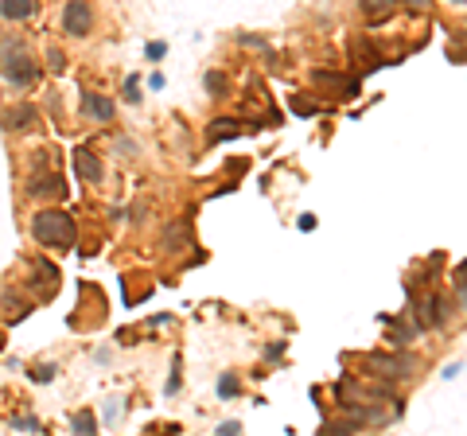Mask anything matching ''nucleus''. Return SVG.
Wrapping results in <instances>:
<instances>
[{"instance_id":"nucleus-19","label":"nucleus","mask_w":467,"mask_h":436,"mask_svg":"<svg viewBox=\"0 0 467 436\" xmlns=\"http://www.w3.org/2000/svg\"><path fill=\"white\" fill-rule=\"evenodd\" d=\"M206 86H211V94H226V78H222L219 70L206 74Z\"/></svg>"},{"instance_id":"nucleus-13","label":"nucleus","mask_w":467,"mask_h":436,"mask_svg":"<svg viewBox=\"0 0 467 436\" xmlns=\"http://www.w3.org/2000/svg\"><path fill=\"white\" fill-rule=\"evenodd\" d=\"M183 238H187V222H175V230H168V250H183Z\"/></svg>"},{"instance_id":"nucleus-22","label":"nucleus","mask_w":467,"mask_h":436,"mask_svg":"<svg viewBox=\"0 0 467 436\" xmlns=\"http://www.w3.org/2000/svg\"><path fill=\"white\" fill-rule=\"evenodd\" d=\"M164 51H168L164 43H148V59H152V63H160V59H164Z\"/></svg>"},{"instance_id":"nucleus-21","label":"nucleus","mask_w":467,"mask_h":436,"mask_svg":"<svg viewBox=\"0 0 467 436\" xmlns=\"http://www.w3.org/2000/svg\"><path fill=\"white\" fill-rule=\"evenodd\" d=\"M125 97H129V102H137V97H140V82H137V78L125 82Z\"/></svg>"},{"instance_id":"nucleus-9","label":"nucleus","mask_w":467,"mask_h":436,"mask_svg":"<svg viewBox=\"0 0 467 436\" xmlns=\"http://www.w3.org/2000/svg\"><path fill=\"white\" fill-rule=\"evenodd\" d=\"M36 0H0V20L8 23H28L36 16Z\"/></svg>"},{"instance_id":"nucleus-8","label":"nucleus","mask_w":467,"mask_h":436,"mask_svg":"<svg viewBox=\"0 0 467 436\" xmlns=\"http://www.w3.org/2000/svg\"><path fill=\"white\" fill-rule=\"evenodd\" d=\"M74 171L86 184H102V160L94 156V148H74Z\"/></svg>"},{"instance_id":"nucleus-5","label":"nucleus","mask_w":467,"mask_h":436,"mask_svg":"<svg viewBox=\"0 0 467 436\" xmlns=\"http://www.w3.org/2000/svg\"><path fill=\"white\" fill-rule=\"evenodd\" d=\"M28 195L31 199H63L66 195V184H63V176H55V171H47V176H31V184H28Z\"/></svg>"},{"instance_id":"nucleus-6","label":"nucleus","mask_w":467,"mask_h":436,"mask_svg":"<svg viewBox=\"0 0 467 436\" xmlns=\"http://www.w3.org/2000/svg\"><path fill=\"white\" fill-rule=\"evenodd\" d=\"M31 289H36V296L39 300H51L55 296V289H58V269L51 265V261H36V265H31Z\"/></svg>"},{"instance_id":"nucleus-10","label":"nucleus","mask_w":467,"mask_h":436,"mask_svg":"<svg viewBox=\"0 0 467 436\" xmlns=\"http://www.w3.org/2000/svg\"><path fill=\"white\" fill-rule=\"evenodd\" d=\"M28 312H31V304L16 300V292H4V316H8V324H20V319H28Z\"/></svg>"},{"instance_id":"nucleus-18","label":"nucleus","mask_w":467,"mask_h":436,"mask_svg":"<svg viewBox=\"0 0 467 436\" xmlns=\"http://www.w3.org/2000/svg\"><path fill=\"white\" fill-rule=\"evenodd\" d=\"M219 393H222V398H234V393H238V378H234V374H222Z\"/></svg>"},{"instance_id":"nucleus-1","label":"nucleus","mask_w":467,"mask_h":436,"mask_svg":"<svg viewBox=\"0 0 467 436\" xmlns=\"http://www.w3.org/2000/svg\"><path fill=\"white\" fill-rule=\"evenodd\" d=\"M0 74H4V82L12 90H31L39 82V67L23 39H16V36L0 39Z\"/></svg>"},{"instance_id":"nucleus-23","label":"nucleus","mask_w":467,"mask_h":436,"mask_svg":"<svg viewBox=\"0 0 467 436\" xmlns=\"http://www.w3.org/2000/svg\"><path fill=\"white\" fill-rule=\"evenodd\" d=\"M219 432H222V436H234V432H241V425H238V421H226Z\"/></svg>"},{"instance_id":"nucleus-15","label":"nucleus","mask_w":467,"mask_h":436,"mask_svg":"<svg viewBox=\"0 0 467 436\" xmlns=\"http://www.w3.org/2000/svg\"><path fill=\"white\" fill-rule=\"evenodd\" d=\"M47 67H51L55 74H58V70H66V55L58 51V47H47Z\"/></svg>"},{"instance_id":"nucleus-16","label":"nucleus","mask_w":467,"mask_h":436,"mask_svg":"<svg viewBox=\"0 0 467 436\" xmlns=\"http://www.w3.org/2000/svg\"><path fill=\"white\" fill-rule=\"evenodd\" d=\"M74 429L78 432H98V421L90 413H74Z\"/></svg>"},{"instance_id":"nucleus-12","label":"nucleus","mask_w":467,"mask_h":436,"mask_svg":"<svg viewBox=\"0 0 467 436\" xmlns=\"http://www.w3.org/2000/svg\"><path fill=\"white\" fill-rule=\"evenodd\" d=\"M55 374H58V370H55L51 363H39V366H31V370H28L31 382H55Z\"/></svg>"},{"instance_id":"nucleus-7","label":"nucleus","mask_w":467,"mask_h":436,"mask_svg":"<svg viewBox=\"0 0 467 436\" xmlns=\"http://www.w3.org/2000/svg\"><path fill=\"white\" fill-rule=\"evenodd\" d=\"M78 105H82V117L86 121H113V102L94 94V90H86V94L78 97Z\"/></svg>"},{"instance_id":"nucleus-17","label":"nucleus","mask_w":467,"mask_h":436,"mask_svg":"<svg viewBox=\"0 0 467 436\" xmlns=\"http://www.w3.org/2000/svg\"><path fill=\"white\" fill-rule=\"evenodd\" d=\"M394 4H397V0H366V12H370V16H378V12H394Z\"/></svg>"},{"instance_id":"nucleus-2","label":"nucleus","mask_w":467,"mask_h":436,"mask_svg":"<svg viewBox=\"0 0 467 436\" xmlns=\"http://www.w3.org/2000/svg\"><path fill=\"white\" fill-rule=\"evenodd\" d=\"M31 238L39 245H51V250H70L74 245V218L66 211L43 207L31 215Z\"/></svg>"},{"instance_id":"nucleus-20","label":"nucleus","mask_w":467,"mask_h":436,"mask_svg":"<svg viewBox=\"0 0 467 436\" xmlns=\"http://www.w3.org/2000/svg\"><path fill=\"white\" fill-rule=\"evenodd\" d=\"M12 425H16V429H31V432H39V429H43V425H39L36 417H16Z\"/></svg>"},{"instance_id":"nucleus-4","label":"nucleus","mask_w":467,"mask_h":436,"mask_svg":"<svg viewBox=\"0 0 467 436\" xmlns=\"http://www.w3.org/2000/svg\"><path fill=\"white\" fill-rule=\"evenodd\" d=\"M0 121H4L8 133H28V129L39 121V110L28 105V102H20V105H8V110L0 113Z\"/></svg>"},{"instance_id":"nucleus-11","label":"nucleus","mask_w":467,"mask_h":436,"mask_svg":"<svg viewBox=\"0 0 467 436\" xmlns=\"http://www.w3.org/2000/svg\"><path fill=\"white\" fill-rule=\"evenodd\" d=\"M238 133H241V125H234L230 117L211 121V129H206V137H211V141H226V137H238Z\"/></svg>"},{"instance_id":"nucleus-14","label":"nucleus","mask_w":467,"mask_h":436,"mask_svg":"<svg viewBox=\"0 0 467 436\" xmlns=\"http://www.w3.org/2000/svg\"><path fill=\"white\" fill-rule=\"evenodd\" d=\"M292 113H300V117H312V113H320V105L308 102V97H292Z\"/></svg>"},{"instance_id":"nucleus-3","label":"nucleus","mask_w":467,"mask_h":436,"mask_svg":"<svg viewBox=\"0 0 467 436\" xmlns=\"http://www.w3.org/2000/svg\"><path fill=\"white\" fill-rule=\"evenodd\" d=\"M63 31L70 39H86L94 31V4L90 0H66L63 4Z\"/></svg>"}]
</instances>
